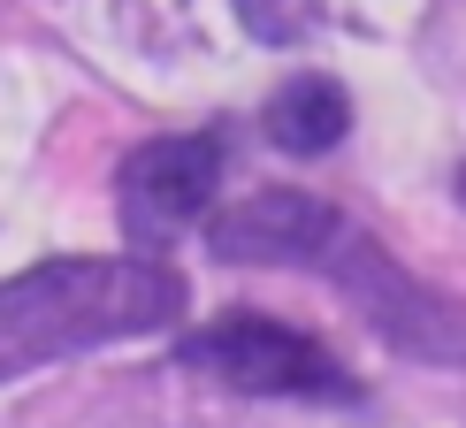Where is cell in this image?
<instances>
[{
    "label": "cell",
    "instance_id": "277c9868",
    "mask_svg": "<svg viewBox=\"0 0 466 428\" xmlns=\"http://www.w3.org/2000/svg\"><path fill=\"white\" fill-rule=\"evenodd\" d=\"M222 191V138L215 130H177V138H146L115 177V207H123L130 245H168L191 222H207Z\"/></svg>",
    "mask_w": 466,
    "mask_h": 428
},
{
    "label": "cell",
    "instance_id": "3957f363",
    "mask_svg": "<svg viewBox=\"0 0 466 428\" xmlns=\"http://www.w3.org/2000/svg\"><path fill=\"white\" fill-rule=\"evenodd\" d=\"M177 360L191 375H215L238 398H306V405H344V413L367 405L360 375L337 352H321L306 329L268 321V314H222V321L191 329L177 344Z\"/></svg>",
    "mask_w": 466,
    "mask_h": 428
},
{
    "label": "cell",
    "instance_id": "5b68a950",
    "mask_svg": "<svg viewBox=\"0 0 466 428\" xmlns=\"http://www.w3.org/2000/svg\"><path fill=\"white\" fill-rule=\"evenodd\" d=\"M260 130L268 146L290 153V161H314V153L344 146V130H352V92L337 85V76H290V85L276 92V100L260 107Z\"/></svg>",
    "mask_w": 466,
    "mask_h": 428
},
{
    "label": "cell",
    "instance_id": "6da1fadb",
    "mask_svg": "<svg viewBox=\"0 0 466 428\" xmlns=\"http://www.w3.org/2000/svg\"><path fill=\"white\" fill-rule=\"evenodd\" d=\"M207 252L229 268H314L405 360L466 367V299L420 283L375 229H360L344 207L314 199V191H252V199H238L229 214H215Z\"/></svg>",
    "mask_w": 466,
    "mask_h": 428
},
{
    "label": "cell",
    "instance_id": "7a4b0ae2",
    "mask_svg": "<svg viewBox=\"0 0 466 428\" xmlns=\"http://www.w3.org/2000/svg\"><path fill=\"white\" fill-rule=\"evenodd\" d=\"M184 276L146 252H69L0 283V382L31 367L100 352L123 337H161L184 321Z\"/></svg>",
    "mask_w": 466,
    "mask_h": 428
},
{
    "label": "cell",
    "instance_id": "8992f818",
    "mask_svg": "<svg viewBox=\"0 0 466 428\" xmlns=\"http://www.w3.org/2000/svg\"><path fill=\"white\" fill-rule=\"evenodd\" d=\"M314 15H321V0H238V24L260 46H299L314 31Z\"/></svg>",
    "mask_w": 466,
    "mask_h": 428
}]
</instances>
